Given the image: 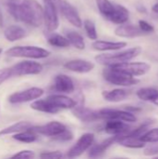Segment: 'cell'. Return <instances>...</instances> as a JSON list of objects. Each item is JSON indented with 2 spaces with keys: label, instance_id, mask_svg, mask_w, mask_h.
Wrapping results in <instances>:
<instances>
[{
  "label": "cell",
  "instance_id": "cell-1",
  "mask_svg": "<svg viewBox=\"0 0 158 159\" xmlns=\"http://www.w3.org/2000/svg\"><path fill=\"white\" fill-rule=\"evenodd\" d=\"M0 4L18 21L33 27L44 22V8L36 0H0Z\"/></svg>",
  "mask_w": 158,
  "mask_h": 159
},
{
  "label": "cell",
  "instance_id": "cell-2",
  "mask_svg": "<svg viewBox=\"0 0 158 159\" xmlns=\"http://www.w3.org/2000/svg\"><path fill=\"white\" fill-rule=\"evenodd\" d=\"M76 105V102L72 98L62 94H52L45 99L34 101L31 108L47 114H57L62 109H72Z\"/></svg>",
  "mask_w": 158,
  "mask_h": 159
},
{
  "label": "cell",
  "instance_id": "cell-3",
  "mask_svg": "<svg viewBox=\"0 0 158 159\" xmlns=\"http://www.w3.org/2000/svg\"><path fill=\"white\" fill-rule=\"evenodd\" d=\"M96 4L103 18L113 23H126L129 18V9L122 5L113 3L110 0H96Z\"/></svg>",
  "mask_w": 158,
  "mask_h": 159
},
{
  "label": "cell",
  "instance_id": "cell-4",
  "mask_svg": "<svg viewBox=\"0 0 158 159\" xmlns=\"http://www.w3.org/2000/svg\"><path fill=\"white\" fill-rule=\"evenodd\" d=\"M142 52V48L135 47L127 50L114 52V53H104L95 57V60L98 63L106 65V66H114L117 64H121L127 61L133 60L138 57Z\"/></svg>",
  "mask_w": 158,
  "mask_h": 159
},
{
  "label": "cell",
  "instance_id": "cell-5",
  "mask_svg": "<svg viewBox=\"0 0 158 159\" xmlns=\"http://www.w3.org/2000/svg\"><path fill=\"white\" fill-rule=\"evenodd\" d=\"M5 54L14 58L44 59L50 55V52L43 48L35 46H16L6 50Z\"/></svg>",
  "mask_w": 158,
  "mask_h": 159
},
{
  "label": "cell",
  "instance_id": "cell-6",
  "mask_svg": "<svg viewBox=\"0 0 158 159\" xmlns=\"http://www.w3.org/2000/svg\"><path fill=\"white\" fill-rule=\"evenodd\" d=\"M104 79L115 86L119 87H130L139 83V80L134 76L129 75L113 66H108L102 72Z\"/></svg>",
  "mask_w": 158,
  "mask_h": 159
},
{
  "label": "cell",
  "instance_id": "cell-7",
  "mask_svg": "<svg viewBox=\"0 0 158 159\" xmlns=\"http://www.w3.org/2000/svg\"><path fill=\"white\" fill-rule=\"evenodd\" d=\"M10 71L12 77L28 75H38L43 71V65L34 61H22L10 66Z\"/></svg>",
  "mask_w": 158,
  "mask_h": 159
},
{
  "label": "cell",
  "instance_id": "cell-8",
  "mask_svg": "<svg viewBox=\"0 0 158 159\" xmlns=\"http://www.w3.org/2000/svg\"><path fill=\"white\" fill-rule=\"evenodd\" d=\"M44 2V23L48 32H54L59 27L58 7L52 0H43Z\"/></svg>",
  "mask_w": 158,
  "mask_h": 159
},
{
  "label": "cell",
  "instance_id": "cell-9",
  "mask_svg": "<svg viewBox=\"0 0 158 159\" xmlns=\"http://www.w3.org/2000/svg\"><path fill=\"white\" fill-rule=\"evenodd\" d=\"M43 94H44V89L34 87V88H30V89L13 93L9 95L7 100L12 104H19V103H24V102L37 100Z\"/></svg>",
  "mask_w": 158,
  "mask_h": 159
},
{
  "label": "cell",
  "instance_id": "cell-10",
  "mask_svg": "<svg viewBox=\"0 0 158 159\" xmlns=\"http://www.w3.org/2000/svg\"><path fill=\"white\" fill-rule=\"evenodd\" d=\"M95 136L93 133H85L77 140V142L70 148L67 153V157L74 158L83 155L87 150H88L94 143Z\"/></svg>",
  "mask_w": 158,
  "mask_h": 159
},
{
  "label": "cell",
  "instance_id": "cell-11",
  "mask_svg": "<svg viewBox=\"0 0 158 159\" xmlns=\"http://www.w3.org/2000/svg\"><path fill=\"white\" fill-rule=\"evenodd\" d=\"M30 129L34 131L37 134L50 137L54 140L56 137H58L62 132H64L67 129V127L61 122L51 121V122L42 125V126H33Z\"/></svg>",
  "mask_w": 158,
  "mask_h": 159
},
{
  "label": "cell",
  "instance_id": "cell-12",
  "mask_svg": "<svg viewBox=\"0 0 158 159\" xmlns=\"http://www.w3.org/2000/svg\"><path fill=\"white\" fill-rule=\"evenodd\" d=\"M113 67L132 76L144 75L151 70V65L144 61H135V62L127 61L121 64L114 65Z\"/></svg>",
  "mask_w": 158,
  "mask_h": 159
},
{
  "label": "cell",
  "instance_id": "cell-13",
  "mask_svg": "<svg viewBox=\"0 0 158 159\" xmlns=\"http://www.w3.org/2000/svg\"><path fill=\"white\" fill-rule=\"evenodd\" d=\"M99 114L102 118L107 120H121L128 123H132L136 121V116L132 112L129 111L104 108L100 110Z\"/></svg>",
  "mask_w": 158,
  "mask_h": 159
},
{
  "label": "cell",
  "instance_id": "cell-14",
  "mask_svg": "<svg viewBox=\"0 0 158 159\" xmlns=\"http://www.w3.org/2000/svg\"><path fill=\"white\" fill-rule=\"evenodd\" d=\"M72 113L78 120L84 123H90L102 119L99 112L87 108L84 105H75L72 108Z\"/></svg>",
  "mask_w": 158,
  "mask_h": 159
},
{
  "label": "cell",
  "instance_id": "cell-15",
  "mask_svg": "<svg viewBox=\"0 0 158 159\" xmlns=\"http://www.w3.org/2000/svg\"><path fill=\"white\" fill-rule=\"evenodd\" d=\"M115 34L119 36V37H124V38H135V37H140L143 36L146 34L140 28V26H136L133 24H119L115 30Z\"/></svg>",
  "mask_w": 158,
  "mask_h": 159
},
{
  "label": "cell",
  "instance_id": "cell-16",
  "mask_svg": "<svg viewBox=\"0 0 158 159\" xmlns=\"http://www.w3.org/2000/svg\"><path fill=\"white\" fill-rule=\"evenodd\" d=\"M52 89L60 93H72L74 91V84L70 76L61 74L55 76Z\"/></svg>",
  "mask_w": 158,
  "mask_h": 159
},
{
  "label": "cell",
  "instance_id": "cell-17",
  "mask_svg": "<svg viewBox=\"0 0 158 159\" xmlns=\"http://www.w3.org/2000/svg\"><path fill=\"white\" fill-rule=\"evenodd\" d=\"M116 143L121 146L133 149H139L145 146V143L142 142V137L134 135L129 131L123 135L116 136Z\"/></svg>",
  "mask_w": 158,
  "mask_h": 159
},
{
  "label": "cell",
  "instance_id": "cell-18",
  "mask_svg": "<svg viewBox=\"0 0 158 159\" xmlns=\"http://www.w3.org/2000/svg\"><path fill=\"white\" fill-rule=\"evenodd\" d=\"M64 67L72 72L74 73H79V74H86L91 72L95 64L87 60H82V59H75V60H71L65 62Z\"/></svg>",
  "mask_w": 158,
  "mask_h": 159
},
{
  "label": "cell",
  "instance_id": "cell-19",
  "mask_svg": "<svg viewBox=\"0 0 158 159\" xmlns=\"http://www.w3.org/2000/svg\"><path fill=\"white\" fill-rule=\"evenodd\" d=\"M127 123L121 120H107L103 129L106 133L113 136L123 135L131 130V128Z\"/></svg>",
  "mask_w": 158,
  "mask_h": 159
},
{
  "label": "cell",
  "instance_id": "cell-20",
  "mask_svg": "<svg viewBox=\"0 0 158 159\" xmlns=\"http://www.w3.org/2000/svg\"><path fill=\"white\" fill-rule=\"evenodd\" d=\"M115 143H116V136L110 137L100 143L92 144L88 151V157L91 158H97L102 157L105 154V152L109 149V147H111Z\"/></svg>",
  "mask_w": 158,
  "mask_h": 159
},
{
  "label": "cell",
  "instance_id": "cell-21",
  "mask_svg": "<svg viewBox=\"0 0 158 159\" xmlns=\"http://www.w3.org/2000/svg\"><path fill=\"white\" fill-rule=\"evenodd\" d=\"M127 46L126 42H112L105 40H95L92 43V48L98 51H115L122 49Z\"/></svg>",
  "mask_w": 158,
  "mask_h": 159
},
{
  "label": "cell",
  "instance_id": "cell-22",
  "mask_svg": "<svg viewBox=\"0 0 158 159\" xmlns=\"http://www.w3.org/2000/svg\"><path fill=\"white\" fill-rule=\"evenodd\" d=\"M130 95V91L125 89H115L112 90H105L102 92V97L109 102H120L125 101Z\"/></svg>",
  "mask_w": 158,
  "mask_h": 159
},
{
  "label": "cell",
  "instance_id": "cell-23",
  "mask_svg": "<svg viewBox=\"0 0 158 159\" xmlns=\"http://www.w3.org/2000/svg\"><path fill=\"white\" fill-rule=\"evenodd\" d=\"M27 35L26 30L20 25H10L4 31V36L9 42H14L24 38Z\"/></svg>",
  "mask_w": 158,
  "mask_h": 159
},
{
  "label": "cell",
  "instance_id": "cell-24",
  "mask_svg": "<svg viewBox=\"0 0 158 159\" xmlns=\"http://www.w3.org/2000/svg\"><path fill=\"white\" fill-rule=\"evenodd\" d=\"M33 127V125L28 121H20L17 122L11 126H8L3 129L0 130V136L9 135V134H15L20 131H24L27 129H30Z\"/></svg>",
  "mask_w": 158,
  "mask_h": 159
},
{
  "label": "cell",
  "instance_id": "cell-25",
  "mask_svg": "<svg viewBox=\"0 0 158 159\" xmlns=\"http://www.w3.org/2000/svg\"><path fill=\"white\" fill-rule=\"evenodd\" d=\"M65 35H66L67 39L69 40L70 45H72L74 48H75L79 50L85 49L86 44H85L83 36L79 33L73 31V30H68V31H66Z\"/></svg>",
  "mask_w": 158,
  "mask_h": 159
},
{
  "label": "cell",
  "instance_id": "cell-26",
  "mask_svg": "<svg viewBox=\"0 0 158 159\" xmlns=\"http://www.w3.org/2000/svg\"><path fill=\"white\" fill-rule=\"evenodd\" d=\"M47 38V43L52 47L68 48L70 46V42H69V40L67 39L66 36L61 35V34L53 33V32H49Z\"/></svg>",
  "mask_w": 158,
  "mask_h": 159
},
{
  "label": "cell",
  "instance_id": "cell-27",
  "mask_svg": "<svg viewBox=\"0 0 158 159\" xmlns=\"http://www.w3.org/2000/svg\"><path fill=\"white\" fill-rule=\"evenodd\" d=\"M136 95L140 100L143 102H154V101L158 96V90L154 88H142L137 90Z\"/></svg>",
  "mask_w": 158,
  "mask_h": 159
},
{
  "label": "cell",
  "instance_id": "cell-28",
  "mask_svg": "<svg viewBox=\"0 0 158 159\" xmlns=\"http://www.w3.org/2000/svg\"><path fill=\"white\" fill-rule=\"evenodd\" d=\"M12 138L18 142H21V143H34L37 140V133H35L34 131H33L31 129H27L24 131L15 133Z\"/></svg>",
  "mask_w": 158,
  "mask_h": 159
},
{
  "label": "cell",
  "instance_id": "cell-29",
  "mask_svg": "<svg viewBox=\"0 0 158 159\" xmlns=\"http://www.w3.org/2000/svg\"><path fill=\"white\" fill-rule=\"evenodd\" d=\"M83 26H84V29L87 33V35L89 39L91 40H97L98 38V33H97V29H96V25L95 23L87 19L83 21Z\"/></svg>",
  "mask_w": 158,
  "mask_h": 159
},
{
  "label": "cell",
  "instance_id": "cell-30",
  "mask_svg": "<svg viewBox=\"0 0 158 159\" xmlns=\"http://www.w3.org/2000/svg\"><path fill=\"white\" fill-rule=\"evenodd\" d=\"M142 140L145 143H158V128L157 129H152L147 130L142 136Z\"/></svg>",
  "mask_w": 158,
  "mask_h": 159
},
{
  "label": "cell",
  "instance_id": "cell-31",
  "mask_svg": "<svg viewBox=\"0 0 158 159\" xmlns=\"http://www.w3.org/2000/svg\"><path fill=\"white\" fill-rule=\"evenodd\" d=\"M139 26H140V28H141V29H142V30L146 34H152V33L155 31L154 26H153L151 23H149L148 21L143 20H139Z\"/></svg>",
  "mask_w": 158,
  "mask_h": 159
},
{
  "label": "cell",
  "instance_id": "cell-32",
  "mask_svg": "<svg viewBox=\"0 0 158 159\" xmlns=\"http://www.w3.org/2000/svg\"><path fill=\"white\" fill-rule=\"evenodd\" d=\"M41 158H62L64 156L60 151H52V152H43L39 156Z\"/></svg>",
  "mask_w": 158,
  "mask_h": 159
},
{
  "label": "cell",
  "instance_id": "cell-33",
  "mask_svg": "<svg viewBox=\"0 0 158 159\" xmlns=\"http://www.w3.org/2000/svg\"><path fill=\"white\" fill-rule=\"evenodd\" d=\"M11 157L13 158H34V153L31 150H23L20 151L17 154L13 155Z\"/></svg>",
  "mask_w": 158,
  "mask_h": 159
},
{
  "label": "cell",
  "instance_id": "cell-34",
  "mask_svg": "<svg viewBox=\"0 0 158 159\" xmlns=\"http://www.w3.org/2000/svg\"><path fill=\"white\" fill-rule=\"evenodd\" d=\"M73 138H74L73 132L69 129H67L64 132H62L61 135H59L58 137H56L54 140L59 141V142H68V141H71Z\"/></svg>",
  "mask_w": 158,
  "mask_h": 159
},
{
  "label": "cell",
  "instance_id": "cell-35",
  "mask_svg": "<svg viewBox=\"0 0 158 159\" xmlns=\"http://www.w3.org/2000/svg\"><path fill=\"white\" fill-rule=\"evenodd\" d=\"M12 77L11 75V71H10V67L7 68H4V69H0V85L5 82L6 80H7L8 78Z\"/></svg>",
  "mask_w": 158,
  "mask_h": 159
},
{
  "label": "cell",
  "instance_id": "cell-36",
  "mask_svg": "<svg viewBox=\"0 0 158 159\" xmlns=\"http://www.w3.org/2000/svg\"><path fill=\"white\" fill-rule=\"evenodd\" d=\"M158 153V147H149L144 151V154L147 156H152L154 154H157Z\"/></svg>",
  "mask_w": 158,
  "mask_h": 159
},
{
  "label": "cell",
  "instance_id": "cell-37",
  "mask_svg": "<svg viewBox=\"0 0 158 159\" xmlns=\"http://www.w3.org/2000/svg\"><path fill=\"white\" fill-rule=\"evenodd\" d=\"M3 25H4V17H3V12L0 7V27H2Z\"/></svg>",
  "mask_w": 158,
  "mask_h": 159
},
{
  "label": "cell",
  "instance_id": "cell-38",
  "mask_svg": "<svg viewBox=\"0 0 158 159\" xmlns=\"http://www.w3.org/2000/svg\"><path fill=\"white\" fill-rule=\"evenodd\" d=\"M152 10L155 12V13H156V14H158V1L152 7Z\"/></svg>",
  "mask_w": 158,
  "mask_h": 159
},
{
  "label": "cell",
  "instance_id": "cell-39",
  "mask_svg": "<svg viewBox=\"0 0 158 159\" xmlns=\"http://www.w3.org/2000/svg\"><path fill=\"white\" fill-rule=\"evenodd\" d=\"M153 103H154V104H156V105H157V106H158V96L156 97V100L154 101V102H153Z\"/></svg>",
  "mask_w": 158,
  "mask_h": 159
},
{
  "label": "cell",
  "instance_id": "cell-40",
  "mask_svg": "<svg viewBox=\"0 0 158 159\" xmlns=\"http://www.w3.org/2000/svg\"><path fill=\"white\" fill-rule=\"evenodd\" d=\"M2 51H3V49H2V48H0V54H1V53H2Z\"/></svg>",
  "mask_w": 158,
  "mask_h": 159
}]
</instances>
